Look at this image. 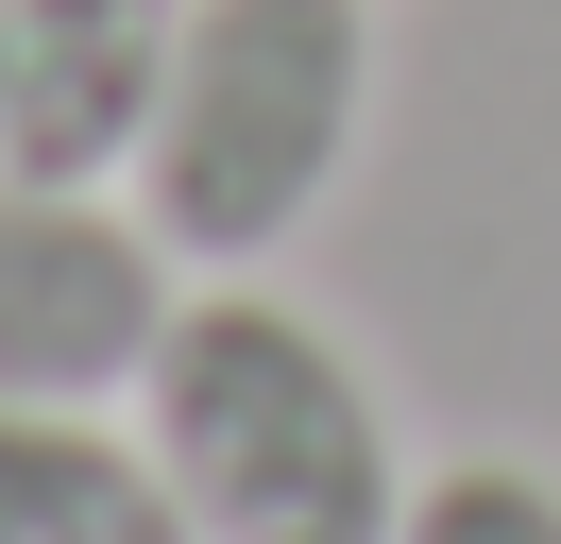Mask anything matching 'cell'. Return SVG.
Masks as SVG:
<instances>
[{
	"label": "cell",
	"instance_id": "obj_1",
	"mask_svg": "<svg viewBox=\"0 0 561 544\" xmlns=\"http://www.w3.org/2000/svg\"><path fill=\"white\" fill-rule=\"evenodd\" d=\"M137 442L171 476L187 544H391L409 528V442L391 392L323 306H289L273 272H205L171 290L137 392Z\"/></svg>",
	"mask_w": 561,
	"mask_h": 544
},
{
	"label": "cell",
	"instance_id": "obj_2",
	"mask_svg": "<svg viewBox=\"0 0 561 544\" xmlns=\"http://www.w3.org/2000/svg\"><path fill=\"white\" fill-rule=\"evenodd\" d=\"M357 120H375V0H171V68L119 204L187 272H255L289 222H323Z\"/></svg>",
	"mask_w": 561,
	"mask_h": 544
},
{
	"label": "cell",
	"instance_id": "obj_3",
	"mask_svg": "<svg viewBox=\"0 0 561 544\" xmlns=\"http://www.w3.org/2000/svg\"><path fill=\"white\" fill-rule=\"evenodd\" d=\"M187 256L119 188H0V408H119Z\"/></svg>",
	"mask_w": 561,
	"mask_h": 544
},
{
	"label": "cell",
	"instance_id": "obj_4",
	"mask_svg": "<svg viewBox=\"0 0 561 544\" xmlns=\"http://www.w3.org/2000/svg\"><path fill=\"white\" fill-rule=\"evenodd\" d=\"M171 0H0V188H119L153 136Z\"/></svg>",
	"mask_w": 561,
	"mask_h": 544
},
{
	"label": "cell",
	"instance_id": "obj_5",
	"mask_svg": "<svg viewBox=\"0 0 561 544\" xmlns=\"http://www.w3.org/2000/svg\"><path fill=\"white\" fill-rule=\"evenodd\" d=\"M0 544H187L137 408H0Z\"/></svg>",
	"mask_w": 561,
	"mask_h": 544
},
{
	"label": "cell",
	"instance_id": "obj_6",
	"mask_svg": "<svg viewBox=\"0 0 561 544\" xmlns=\"http://www.w3.org/2000/svg\"><path fill=\"white\" fill-rule=\"evenodd\" d=\"M391 544H561V476L443 460V476H409V528H391Z\"/></svg>",
	"mask_w": 561,
	"mask_h": 544
}]
</instances>
